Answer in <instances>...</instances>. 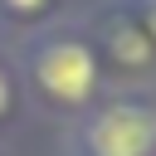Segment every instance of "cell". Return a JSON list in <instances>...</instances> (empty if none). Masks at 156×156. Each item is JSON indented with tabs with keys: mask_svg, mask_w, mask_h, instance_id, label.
Segmentation results:
<instances>
[{
	"mask_svg": "<svg viewBox=\"0 0 156 156\" xmlns=\"http://www.w3.org/2000/svg\"><path fill=\"white\" fill-rule=\"evenodd\" d=\"M88 156H151L156 151V112L146 102H107L88 132Z\"/></svg>",
	"mask_w": 156,
	"mask_h": 156,
	"instance_id": "6da1fadb",
	"label": "cell"
},
{
	"mask_svg": "<svg viewBox=\"0 0 156 156\" xmlns=\"http://www.w3.org/2000/svg\"><path fill=\"white\" fill-rule=\"evenodd\" d=\"M146 39H156V5H146Z\"/></svg>",
	"mask_w": 156,
	"mask_h": 156,
	"instance_id": "5b68a950",
	"label": "cell"
},
{
	"mask_svg": "<svg viewBox=\"0 0 156 156\" xmlns=\"http://www.w3.org/2000/svg\"><path fill=\"white\" fill-rule=\"evenodd\" d=\"M34 83L54 102H83L98 83V58L78 39H54L34 54Z\"/></svg>",
	"mask_w": 156,
	"mask_h": 156,
	"instance_id": "7a4b0ae2",
	"label": "cell"
},
{
	"mask_svg": "<svg viewBox=\"0 0 156 156\" xmlns=\"http://www.w3.org/2000/svg\"><path fill=\"white\" fill-rule=\"evenodd\" d=\"M5 107H10V78H5V68H0V117H5Z\"/></svg>",
	"mask_w": 156,
	"mask_h": 156,
	"instance_id": "277c9868",
	"label": "cell"
},
{
	"mask_svg": "<svg viewBox=\"0 0 156 156\" xmlns=\"http://www.w3.org/2000/svg\"><path fill=\"white\" fill-rule=\"evenodd\" d=\"M0 5H5V10H15V15H34L44 0H0Z\"/></svg>",
	"mask_w": 156,
	"mask_h": 156,
	"instance_id": "3957f363",
	"label": "cell"
}]
</instances>
